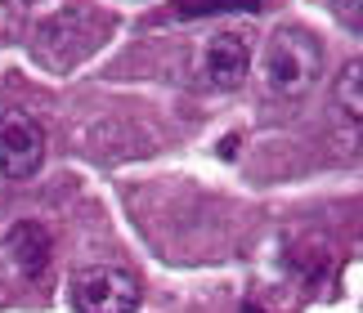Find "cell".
Listing matches in <instances>:
<instances>
[{
    "instance_id": "cell-10",
    "label": "cell",
    "mask_w": 363,
    "mask_h": 313,
    "mask_svg": "<svg viewBox=\"0 0 363 313\" xmlns=\"http://www.w3.org/2000/svg\"><path fill=\"white\" fill-rule=\"evenodd\" d=\"M242 313H264V309H256V305H242Z\"/></svg>"
},
{
    "instance_id": "cell-4",
    "label": "cell",
    "mask_w": 363,
    "mask_h": 313,
    "mask_svg": "<svg viewBox=\"0 0 363 313\" xmlns=\"http://www.w3.org/2000/svg\"><path fill=\"white\" fill-rule=\"evenodd\" d=\"M251 67V45L233 32H220L202 45V76L216 85V90H238L242 76Z\"/></svg>"
},
{
    "instance_id": "cell-8",
    "label": "cell",
    "mask_w": 363,
    "mask_h": 313,
    "mask_svg": "<svg viewBox=\"0 0 363 313\" xmlns=\"http://www.w3.org/2000/svg\"><path fill=\"white\" fill-rule=\"evenodd\" d=\"M337 9H345V13H363V0H332Z\"/></svg>"
},
{
    "instance_id": "cell-5",
    "label": "cell",
    "mask_w": 363,
    "mask_h": 313,
    "mask_svg": "<svg viewBox=\"0 0 363 313\" xmlns=\"http://www.w3.org/2000/svg\"><path fill=\"white\" fill-rule=\"evenodd\" d=\"M0 251H5V260L18 268L23 278H40L45 273V264H50V233L40 229L36 220H23V224H13V229L5 233V241H0Z\"/></svg>"
},
{
    "instance_id": "cell-3",
    "label": "cell",
    "mask_w": 363,
    "mask_h": 313,
    "mask_svg": "<svg viewBox=\"0 0 363 313\" xmlns=\"http://www.w3.org/2000/svg\"><path fill=\"white\" fill-rule=\"evenodd\" d=\"M45 161V130L27 112H0V175L32 179Z\"/></svg>"
},
{
    "instance_id": "cell-1",
    "label": "cell",
    "mask_w": 363,
    "mask_h": 313,
    "mask_svg": "<svg viewBox=\"0 0 363 313\" xmlns=\"http://www.w3.org/2000/svg\"><path fill=\"white\" fill-rule=\"evenodd\" d=\"M260 72L264 85L283 98H296L314 85V76L323 72V45L318 36H310L305 27H278L264 45V59H260Z\"/></svg>"
},
{
    "instance_id": "cell-9",
    "label": "cell",
    "mask_w": 363,
    "mask_h": 313,
    "mask_svg": "<svg viewBox=\"0 0 363 313\" xmlns=\"http://www.w3.org/2000/svg\"><path fill=\"white\" fill-rule=\"evenodd\" d=\"M5 27H9V0H0V36H5Z\"/></svg>"
},
{
    "instance_id": "cell-6",
    "label": "cell",
    "mask_w": 363,
    "mask_h": 313,
    "mask_svg": "<svg viewBox=\"0 0 363 313\" xmlns=\"http://www.w3.org/2000/svg\"><path fill=\"white\" fill-rule=\"evenodd\" d=\"M332 103L350 121H363V59H350L332 81Z\"/></svg>"
},
{
    "instance_id": "cell-7",
    "label": "cell",
    "mask_w": 363,
    "mask_h": 313,
    "mask_svg": "<svg viewBox=\"0 0 363 313\" xmlns=\"http://www.w3.org/2000/svg\"><path fill=\"white\" fill-rule=\"evenodd\" d=\"M260 0H175V18H206V13H256Z\"/></svg>"
},
{
    "instance_id": "cell-2",
    "label": "cell",
    "mask_w": 363,
    "mask_h": 313,
    "mask_svg": "<svg viewBox=\"0 0 363 313\" xmlns=\"http://www.w3.org/2000/svg\"><path fill=\"white\" fill-rule=\"evenodd\" d=\"M67 300L77 313H135L139 309V282L121 268L86 264L67 282Z\"/></svg>"
}]
</instances>
